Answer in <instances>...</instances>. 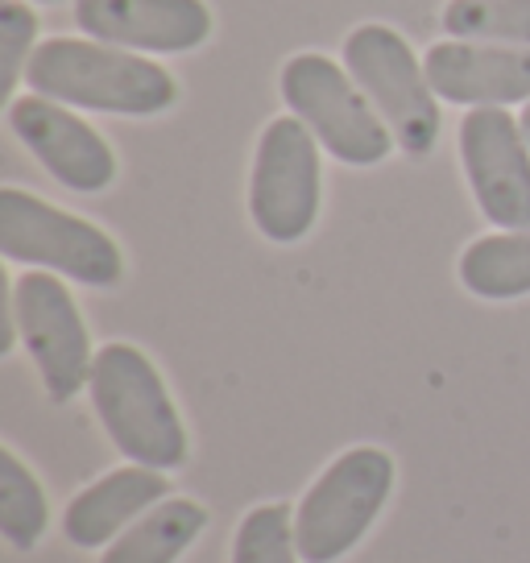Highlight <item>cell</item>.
Listing matches in <instances>:
<instances>
[{
  "label": "cell",
  "instance_id": "1",
  "mask_svg": "<svg viewBox=\"0 0 530 563\" xmlns=\"http://www.w3.org/2000/svg\"><path fill=\"white\" fill-rule=\"evenodd\" d=\"M30 88L54 104L117 112V117H158L178 100L170 70L142 54L91 42V37H46L37 42L30 70Z\"/></svg>",
  "mask_w": 530,
  "mask_h": 563
},
{
  "label": "cell",
  "instance_id": "2",
  "mask_svg": "<svg viewBox=\"0 0 530 563\" xmlns=\"http://www.w3.org/2000/svg\"><path fill=\"white\" fill-rule=\"evenodd\" d=\"M91 410L133 464L170 473L187 460V427L154 361L133 344H104L91 365Z\"/></svg>",
  "mask_w": 530,
  "mask_h": 563
},
{
  "label": "cell",
  "instance_id": "3",
  "mask_svg": "<svg viewBox=\"0 0 530 563\" xmlns=\"http://www.w3.org/2000/svg\"><path fill=\"white\" fill-rule=\"evenodd\" d=\"M283 100L316 141L344 166H377L394 154V133L382 112L369 104L349 67H336L328 54H295L283 67Z\"/></svg>",
  "mask_w": 530,
  "mask_h": 563
},
{
  "label": "cell",
  "instance_id": "4",
  "mask_svg": "<svg viewBox=\"0 0 530 563\" xmlns=\"http://www.w3.org/2000/svg\"><path fill=\"white\" fill-rule=\"evenodd\" d=\"M394 489V456L382 448H349L307 489L295 514L302 563H336L353 551L386 510Z\"/></svg>",
  "mask_w": 530,
  "mask_h": 563
},
{
  "label": "cell",
  "instance_id": "5",
  "mask_svg": "<svg viewBox=\"0 0 530 563\" xmlns=\"http://www.w3.org/2000/svg\"><path fill=\"white\" fill-rule=\"evenodd\" d=\"M0 253L9 262L54 269L96 290L117 286L124 274L121 245L100 224L18 187L0 191Z\"/></svg>",
  "mask_w": 530,
  "mask_h": 563
},
{
  "label": "cell",
  "instance_id": "6",
  "mask_svg": "<svg viewBox=\"0 0 530 563\" xmlns=\"http://www.w3.org/2000/svg\"><path fill=\"white\" fill-rule=\"evenodd\" d=\"M344 67L382 112L398 150L410 158H427L440 141V96L427 84V70L407 37H398L389 25H356L344 37Z\"/></svg>",
  "mask_w": 530,
  "mask_h": 563
},
{
  "label": "cell",
  "instance_id": "7",
  "mask_svg": "<svg viewBox=\"0 0 530 563\" xmlns=\"http://www.w3.org/2000/svg\"><path fill=\"white\" fill-rule=\"evenodd\" d=\"M319 141L299 117L265 124L249 175V216L265 241L295 245L319 216Z\"/></svg>",
  "mask_w": 530,
  "mask_h": 563
},
{
  "label": "cell",
  "instance_id": "8",
  "mask_svg": "<svg viewBox=\"0 0 530 563\" xmlns=\"http://www.w3.org/2000/svg\"><path fill=\"white\" fill-rule=\"evenodd\" d=\"M13 319L51 402H71L79 389H88L96 365L88 323L79 316L71 290L51 269H30L13 282Z\"/></svg>",
  "mask_w": 530,
  "mask_h": 563
},
{
  "label": "cell",
  "instance_id": "9",
  "mask_svg": "<svg viewBox=\"0 0 530 563\" xmlns=\"http://www.w3.org/2000/svg\"><path fill=\"white\" fill-rule=\"evenodd\" d=\"M460 162L481 216L501 232L530 229V141L506 108H468Z\"/></svg>",
  "mask_w": 530,
  "mask_h": 563
},
{
  "label": "cell",
  "instance_id": "10",
  "mask_svg": "<svg viewBox=\"0 0 530 563\" xmlns=\"http://www.w3.org/2000/svg\"><path fill=\"white\" fill-rule=\"evenodd\" d=\"M9 129L67 191L96 195L112 187V178H117L112 145L63 104H54L37 91L18 96L9 104Z\"/></svg>",
  "mask_w": 530,
  "mask_h": 563
},
{
  "label": "cell",
  "instance_id": "11",
  "mask_svg": "<svg viewBox=\"0 0 530 563\" xmlns=\"http://www.w3.org/2000/svg\"><path fill=\"white\" fill-rule=\"evenodd\" d=\"M75 25L133 54H183L212 37V9L203 0H75Z\"/></svg>",
  "mask_w": 530,
  "mask_h": 563
},
{
  "label": "cell",
  "instance_id": "12",
  "mask_svg": "<svg viewBox=\"0 0 530 563\" xmlns=\"http://www.w3.org/2000/svg\"><path fill=\"white\" fill-rule=\"evenodd\" d=\"M431 91L443 104L501 108L530 100V46L497 42H435L423 54Z\"/></svg>",
  "mask_w": 530,
  "mask_h": 563
},
{
  "label": "cell",
  "instance_id": "13",
  "mask_svg": "<svg viewBox=\"0 0 530 563\" xmlns=\"http://www.w3.org/2000/svg\"><path fill=\"white\" fill-rule=\"evenodd\" d=\"M166 489L170 485L158 468H145V464L117 468L88 485L79 497H71V506L63 514V534H67V543L84 547V551H100L104 543H117L142 514L166 501Z\"/></svg>",
  "mask_w": 530,
  "mask_h": 563
},
{
  "label": "cell",
  "instance_id": "14",
  "mask_svg": "<svg viewBox=\"0 0 530 563\" xmlns=\"http://www.w3.org/2000/svg\"><path fill=\"white\" fill-rule=\"evenodd\" d=\"M208 510L191 497H166L150 514H142L108 547L100 563H175L203 534Z\"/></svg>",
  "mask_w": 530,
  "mask_h": 563
},
{
  "label": "cell",
  "instance_id": "15",
  "mask_svg": "<svg viewBox=\"0 0 530 563\" xmlns=\"http://www.w3.org/2000/svg\"><path fill=\"white\" fill-rule=\"evenodd\" d=\"M460 282L468 295L510 302L530 295V229L489 232L460 253Z\"/></svg>",
  "mask_w": 530,
  "mask_h": 563
},
{
  "label": "cell",
  "instance_id": "16",
  "mask_svg": "<svg viewBox=\"0 0 530 563\" xmlns=\"http://www.w3.org/2000/svg\"><path fill=\"white\" fill-rule=\"evenodd\" d=\"M46 527H51L46 489L13 448H0V534L18 551H34Z\"/></svg>",
  "mask_w": 530,
  "mask_h": 563
},
{
  "label": "cell",
  "instance_id": "17",
  "mask_svg": "<svg viewBox=\"0 0 530 563\" xmlns=\"http://www.w3.org/2000/svg\"><path fill=\"white\" fill-rule=\"evenodd\" d=\"M440 25L456 42L530 46V0H448Z\"/></svg>",
  "mask_w": 530,
  "mask_h": 563
},
{
  "label": "cell",
  "instance_id": "18",
  "mask_svg": "<svg viewBox=\"0 0 530 563\" xmlns=\"http://www.w3.org/2000/svg\"><path fill=\"white\" fill-rule=\"evenodd\" d=\"M232 563H299L290 506L274 501V506L249 510L232 539Z\"/></svg>",
  "mask_w": 530,
  "mask_h": 563
},
{
  "label": "cell",
  "instance_id": "19",
  "mask_svg": "<svg viewBox=\"0 0 530 563\" xmlns=\"http://www.w3.org/2000/svg\"><path fill=\"white\" fill-rule=\"evenodd\" d=\"M34 37H37V18L30 4L21 0H4L0 4V96L4 104L18 100V84L30 70L34 58Z\"/></svg>",
  "mask_w": 530,
  "mask_h": 563
},
{
  "label": "cell",
  "instance_id": "20",
  "mask_svg": "<svg viewBox=\"0 0 530 563\" xmlns=\"http://www.w3.org/2000/svg\"><path fill=\"white\" fill-rule=\"evenodd\" d=\"M518 124H522V133H527V141H530V104L522 108V117H518Z\"/></svg>",
  "mask_w": 530,
  "mask_h": 563
},
{
  "label": "cell",
  "instance_id": "21",
  "mask_svg": "<svg viewBox=\"0 0 530 563\" xmlns=\"http://www.w3.org/2000/svg\"><path fill=\"white\" fill-rule=\"evenodd\" d=\"M34 4H54V0H34Z\"/></svg>",
  "mask_w": 530,
  "mask_h": 563
}]
</instances>
